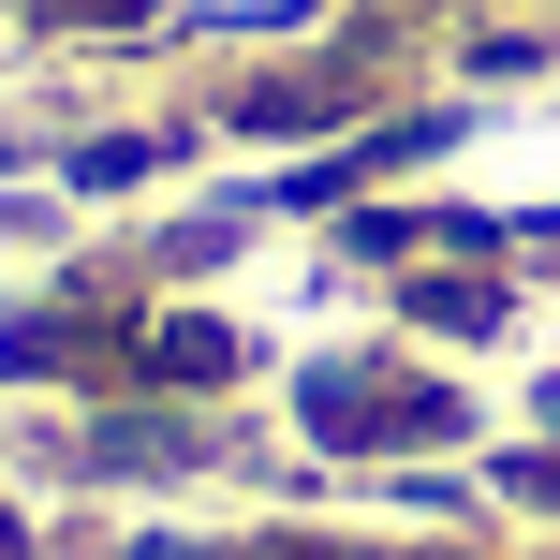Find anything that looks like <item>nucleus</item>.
<instances>
[{"instance_id":"obj_2","label":"nucleus","mask_w":560,"mask_h":560,"mask_svg":"<svg viewBox=\"0 0 560 560\" xmlns=\"http://www.w3.org/2000/svg\"><path fill=\"white\" fill-rule=\"evenodd\" d=\"M339 0H148V30H310Z\"/></svg>"},{"instance_id":"obj_3","label":"nucleus","mask_w":560,"mask_h":560,"mask_svg":"<svg viewBox=\"0 0 560 560\" xmlns=\"http://www.w3.org/2000/svg\"><path fill=\"white\" fill-rule=\"evenodd\" d=\"M0 560H45V546H0Z\"/></svg>"},{"instance_id":"obj_1","label":"nucleus","mask_w":560,"mask_h":560,"mask_svg":"<svg viewBox=\"0 0 560 560\" xmlns=\"http://www.w3.org/2000/svg\"><path fill=\"white\" fill-rule=\"evenodd\" d=\"M280 428L325 472H428V457L487 443V398L413 339H310V354H280Z\"/></svg>"}]
</instances>
